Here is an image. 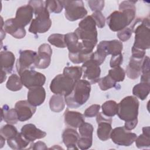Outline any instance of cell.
<instances>
[{"label":"cell","instance_id":"cell-1","mask_svg":"<svg viewBox=\"0 0 150 150\" xmlns=\"http://www.w3.org/2000/svg\"><path fill=\"white\" fill-rule=\"evenodd\" d=\"M135 1H122L119 5V11L111 13L107 18L110 29L113 32H119L128 26L135 18Z\"/></svg>","mask_w":150,"mask_h":150},{"label":"cell","instance_id":"cell-2","mask_svg":"<svg viewBox=\"0 0 150 150\" xmlns=\"http://www.w3.org/2000/svg\"><path fill=\"white\" fill-rule=\"evenodd\" d=\"M74 33L79 40H81L83 50L91 53L97 43L96 24L91 15L87 16L79 23V27Z\"/></svg>","mask_w":150,"mask_h":150},{"label":"cell","instance_id":"cell-3","mask_svg":"<svg viewBox=\"0 0 150 150\" xmlns=\"http://www.w3.org/2000/svg\"><path fill=\"white\" fill-rule=\"evenodd\" d=\"M29 4L32 6L36 16L30 23L29 31L33 34L43 33L48 31L52 25L49 12L46 9L43 1H30Z\"/></svg>","mask_w":150,"mask_h":150},{"label":"cell","instance_id":"cell-4","mask_svg":"<svg viewBox=\"0 0 150 150\" xmlns=\"http://www.w3.org/2000/svg\"><path fill=\"white\" fill-rule=\"evenodd\" d=\"M90 91V83L86 80H80L76 83L70 93L64 96L65 103L69 108H78L88 100Z\"/></svg>","mask_w":150,"mask_h":150},{"label":"cell","instance_id":"cell-5","mask_svg":"<svg viewBox=\"0 0 150 150\" xmlns=\"http://www.w3.org/2000/svg\"><path fill=\"white\" fill-rule=\"evenodd\" d=\"M139 103L135 96L124 97L118 104L117 114L118 117L125 121L138 119Z\"/></svg>","mask_w":150,"mask_h":150},{"label":"cell","instance_id":"cell-6","mask_svg":"<svg viewBox=\"0 0 150 150\" xmlns=\"http://www.w3.org/2000/svg\"><path fill=\"white\" fill-rule=\"evenodd\" d=\"M141 23L135 29V40L133 47L145 50L150 47L149 21L148 18L141 19Z\"/></svg>","mask_w":150,"mask_h":150},{"label":"cell","instance_id":"cell-7","mask_svg":"<svg viewBox=\"0 0 150 150\" xmlns=\"http://www.w3.org/2000/svg\"><path fill=\"white\" fill-rule=\"evenodd\" d=\"M76 83L70 77L60 74L57 75L52 80L50 89L54 94H60L64 97L73 90Z\"/></svg>","mask_w":150,"mask_h":150},{"label":"cell","instance_id":"cell-8","mask_svg":"<svg viewBox=\"0 0 150 150\" xmlns=\"http://www.w3.org/2000/svg\"><path fill=\"white\" fill-rule=\"evenodd\" d=\"M65 9V16L70 21L83 18L87 14L82 1H62Z\"/></svg>","mask_w":150,"mask_h":150},{"label":"cell","instance_id":"cell-9","mask_svg":"<svg viewBox=\"0 0 150 150\" xmlns=\"http://www.w3.org/2000/svg\"><path fill=\"white\" fill-rule=\"evenodd\" d=\"M19 76L23 85L28 89L43 86L46 81L45 76L33 69L25 70Z\"/></svg>","mask_w":150,"mask_h":150},{"label":"cell","instance_id":"cell-10","mask_svg":"<svg viewBox=\"0 0 150 150\" xmlns=\"http://www.w3.org/2000/svg\"><path fill=\"white\" fill-rule=\"evenodd\" d=\"M136 134L127 130L124 127H118L112 129L110 138L112 142L120 146H128L132 145L136 139Z\"/></svg>","mask_w":150,"mask_h":150},{"label":"cell","instance_id":"cell-11","mask_svg":"<svg viewBox=\"0 0 150 150\" xmlns=\"http://www.w3.org/2000/svg\"><path fill=\"white\" fill-rule=\"evenodd\" d=\"M38 53L33 50H20L19 57L17 60L16 67L18 73L21 74L26 69H33L35 67V63Z\"/></svg>","mask_w":150,"mask_h":150},{"label":"cell","instance_id":"cell-12","mask_svg":"<svg viewBox=\"0 0 150 150\" xmlns=\"http://www.w3.org/2000/svg\"><path fill=\"white\" fill-rule=\"evenodd\" d=\"M83 73V78L87 79L90 84L98 83L100 80L101 69L99 65L91 59L83 63L81 66Z\"/></svg>","mask_w":150,"mask_h":150},{"label":"cell","instance_id":"cell-13","mask_svg":"<svg viewBox=\"0 0 150 150\" xmlns=\"http://www.w3.org/2000/svg\"><path fill=\"white\" fill-rule=\"evenodd\" d=\"M96 117V121L98 124L97 137L101 141H107L110 138L112 131V118L103 115L102 112H98Z\"/></svg>","mask_w":150,"mask_h":150},{"label":"cell","instance_id":"cell-14","mask_svg":"<svg viewBox=\"0 0 150 150\" xmlns=\"http://www.w3.org/2000/svg\"><path fill=\"white\" fill-rule=\"evenodd\" d=\"M52 49L47 43L41 45L38 49V55L35 63V67L38 69H46L49 67L51 62Z\"/></svg>","mask_w":150,"mask_h":150},{"label":"cell","instance_id":"cell-15","mask_svg":"<svg viewBox=\"0 0 150 150\" xmlns=\"http://www.w3.org/2000/svg\"><path fill=\"white\" fill-rule=\"evenodd\" d=\"M33 13V9L30 5L22 6L18 8L13 21L18 26L25 28L31 21Z\"/></svg>","mask_w":150,"mask_h":150},{"label":"cell","instance_id":"cell-16","mask_svg":"<svg viewBox=\"0 0 150 150\" xmlns=\"http://www.w3.org/2000/svg\"><path fill=\"white\" fill-rule=\"evenodd\" d=\"M15 109L20 121H25L29 120L36 110V107L31 105L28 100H20L15 104Z\"/></svg>","mask_w":150,"mask_h":150},{"label":"cell","instance_id":"cell-17","mask_svg":"<svg viewBox=\"0 0 150 150\" xmlns=\"http://www.w3.org/2000/svg\"><path fill=\"white\" fill-rule=\"evenodd\" d=\"M21 133L29 142H33L36 139L43 138L46 135V133L45 131L38 129L32 124L24 125L21 128Z\"/></svg>","mask_w":150,"mask_h":150},{"label":"cell","instance_id":"cell-18","mask_svg":"<svg viewBox=\"0 0 150 150\" xmlns=\"http://www.w3.org/2000/svg\"><path fill=\"white\" fill-rule=\"evenodd\" d=\"M97 47L103 49L107 55L111 54L113 56L121 53L123 45L121 41L118 40H103L98 43Z\"/></svg>","mask_w":150,"mask_h":150},{"label":"cell","instance_id":"cell-19","mask_svg":"<svg viewBox=\"0 0 150 150\" xmlns=\"http://www.w3.org/2000/svg\"><path fill=\"white\" fill-rule=\"evenodd\" d=\"M46 91L43 86L29 89L27 95L28 101L33 106H39L45 101Z\"/></svg>","mask_w":150,"mask_h":150},{"label":"cell","instance_id":"cell-20","mask_svg":"<svg viewBox=\"0 0 150 150\" xmlns=\"http://www.w3.org/2000/svg\"><path fill=\"white\" fill-rule=\"evenodd\" d=\"M65 124L70 127L77 128L85 122L84 115L77 111H69L67 109L64 114Z\"/></svg>","mask_w":150,"mask_h":150},{"label":"cell","instance_id":"cell-21","mask_svg":"<svg viewBox=\"0 0 150 150\" xmlns=\"http://www.w3.org/2000/svg\"><path fill=\"white\" fill-rule=\"evenodd\" d=\"M79 138L76 130L70 128L65 129L62 134L63 142L67 149H77V143Z\"/></svg>","mask_w":150,"mask_h":150},{"label":"cell","instance_id":"cell-22","mask_svg":"<svg viewBox=\"0 0 150 150\" xmlns=\"http://www.w3.org/2000/svg\"><path fill=\"white\" fill-rule=\"evenodd\" d=\"M144 59H137L131 57L129 62L126 67V74L128 78L135 80L141 74Z\"/></svg>","mask_w":150,"mask_h":150},{"label":"cell","instance_id":"cell-23","mask_svg":"<svg viewBox=\"0 0 150 150\" xmlns=\"http://www.w3.org/2000/svg\"><path fill=\"white\" fill-rule=\"evenodd\" d=\"M4 30L16 39H22L26 35L24 28L18 26L14 22L13 18L7 19L4 22Z\"/></svg>","mask_w":150,"mask_h":150},{"label":"cell","instance_id":"cell-24","mask_svg":"<svg viewBox=\"0 0 150 150\" xmlns=\"http://www.w3.org/2000/svg\"><path fill=\"white\" fill-rule=\"evenodd\" d=\"M64 41L69 50V53H77L81 52L83 49L81 42H79V39L74 32L64 35Z\"/></svg>","mask_w":150,"mask_h":150},{"label":"cell","instance_id":"cell-25","mask_svg":"<svg viewBox=\"0 0 150 150\" xmlns=\"http://www.w3.org/2000/svg\"><path fill=\"white\" fill-rule=\"evenodd\" d=\"M1 70L10 73L13 67L15 57L13 53L10 51H1L0 53Z\"/></svg>","mask_w":150,"mask_h":150},{"label":"cell","instance_id":"cell-26","mask_svg":"<svg viewBox=\"0 0 150 150\" xmlns=\"http://www.w3.org/2000/svg\"><path fill=\"white\" fill-rule=\"evenodd\" d=\"M9 124H16L18 121V114L15 108H9L7 105H4L1 108V121Z\"/></svg>","mask_w":150,"mask_h":150},{"label":"cell","instance_id":"cell-27","mask_svg":"<svg viewBox=\"0 0 150 150\" xmlns=\"http://www.w3.org/2000/svg\"><path fill=\"white\" fill-rule=\"evenodd\" d=\"M29 141L26 140L21 134L18 132L15 137L7 139V143L10 148L13 149H22L25 148L29 144Z\"/></svg>","mask_w":150,"mask_h":150},{"label":"cell","instance_id":"cell-28","mask_svg":"<svg viewBox=\"0 0 150 150\" xmlns=\"http://www.w3.org/2000/svg\"><path fill=\"white\" fill-rule=\"evenodd\" d=\"M150 129L149 127H144L142 128V134L137 137L135 145L139 149L149 148L150 146Z\"/></svg>","mask_w":150,"mask_h":150},{"label":"cell","instance_id":"cell-29","mask_svg":"<svg viewBox=\"0 0 150 150\" xmlns=\"http://www.w3.org/2000/svg\"><path fill=\"white\" fill-rule=\"evenodd\" d=\"M150 91L149 83H142L136 84L132 89V94L141 100H145L148 96Z\"/></svg>","mask_w":150,"mask_h":150},{"label":"cell","instance_id":"cell-30","mask_svg":"<svg viewBox=\"0 0 150 150\" xmlns=\"http://www.w3.org/2000/svg\"><path fill=\"white\" fill-rule=\"evenodd\" d=\"M50 109L55 112L62 111L65 107V100L63 96L60 94L53 95L49 101Z\"/></svg>","mask_w":150,"mask_h":150},{"label":"cell","instance_id":"cell-31","mask_svg":"<svg viewBox=\"0 0 150 150\" xmlns=\"http://www.w3.org/2000/svg\"><path fill=\"white\" fill-rule=\"evenodd\" d=\"M101 108L103 114L106 117H112L117 114L118 104L114 100H108L103 104Z\"/></svg>","mask_w":150,"mask_h":150},{"label":"cell","instance_id":"cell-32","mask_svg":"<svg viewBox=\"0 0 150 150\" xmlns=\"http://www.w3.org/2000/svg\"><path fill=\"white\" fill-rule=\"evenodd\" d=\"M23 86L21 79L19 76L16 74L11 75L6 82V88L12 91H16L20 90Z\"/></svg>","mask_w":150,"mask_h":150},{"label":"cell","instance_id":"cell-33","mask_svg":"<svg viewBox=\"0 0 150 150\" xmlns=\"http://www.w3.org/2000/svg\"><path fill=\"white\" fill-rule=\"evenodd\" d=\"M82 73L83 71L81 67L79 66L66 67L64 68L63 72L64 75L70 77L75 82H77L80 80Z\"/></svg>","mask_w":150,"mask_h":150},{"label":"cell","instance_id":"cell-34","mask_svg":"<svg viewBox=\"0 0 150 150\" xmlns=\"http://www.w3.org/2000/svg\"><path fill=\"white\" fill-rule=\"evenodd\" d=\"M141 19L138 18L133 23V25H132L130 27H127L124 28V29L119 31L117 33V37L121 42H125L128 40L130 37L132 35V33L134 31V26L138 22L141 21Z\"/></svg>","mask_w":150,"mask_h":150},{"label":"cell","instance_id":"cell-35","mask_svg":"<svg viewBox=\"0 0 150 150\" xmlns=\"http://www.w3.org/2000/svg\"><path fill=\"white\" fill-rule=\"evenodd\" d=\"M47 40L51 45L57 47L64 48L66 47L64 41V35L59 33L52 34L49 36Z\"/></svg>","mask_w":150,"mask_h":150},{"label":"cell","instance_id":"cell-36","mask_svg":"<svg viewBox=\"0 0 150 150\" xmlns=\"http://www.w3.org/2000/svg\"><path fill=\"white\" fill-rule=\"evenodd\" d=\"M18 133L17 129L12 124H8L2 126L0 129V135L6 140L15 137Z\"/></svg>","mask_w":150,"mask_h":150},{"label":"cell","instance_id":"cell-37","mask_svg":"<svg viewBox=\"0 0 150 150\" xmlns=\"http://www.w3.org/2000/svg\"><path fill=\"white\" fill-rule=\"evenodd\" d=\"M45 5L49 13H59L62 11L63 8L62 1L47 0L45 1Z\"/></svg>","mask_w":150,"mask_h":150},{"label":"cell","instance_id":"cell-38","mask_svg":"<svg viewBox=\"0 0 150 150\" xmlns=\"http://www.w3.org/2000/svg\"><path fill=\"white\" fill-rule=\"evenodd\" d=\"M141 82L149 83L150 74H149V58L148 56H145L142 62L141 69Z\"/></svg>","mask_w":150,"mask_h":150},{"label":"cell","instance_id":"cell-39","mask_svg":"<svg viewBox=\"0 0 150 150\" xmlns=\"http://www.w3.org/2000/svg\"><path fill=\"white\" fill-rule=\"evenodd\" d=\"M108 75L117 83L122 81L124 80L125 73L122 68L118 66L110 69L108 71Z\"/></svg>","mask_w":150,"mask_h":150},{"label":"cell","instance_id":"cell-40","mask_svg":"<svg viewBox=\"0 0 150 150\" xmlns=\"http://www.w3.org/2000/svg\"><path fill=\"white\" fill-rule=\"evenodd\" d=\"M98 83L100 89L103 91H105L111 88L114 87L117 83L108 74L101 79H100Z\"/></svg>","mask_w":150,"mask_h":150},{"label":"cell","instance_id":"cell-41","mask_svg":"<svg viewBox=\"0 0 150 150\" xmlns=\"http://www.w3.org/2000/svg\"><path fill=\"white\" fill-rule=\"evenodd\" d=\"M93 130L94 128L93 125L90 123L85 122L81 124L79 128L80 137L83 138H93Z\"/></svg>","mask_w":150,"mask_h":150},{"label":"cell","instance_id":"cell-42","mask_svg":"<svg viewBox=\"0 0 150 150\" xmlns=\"http://www.w3.org/2000/svg\"><path fill=\"white\" fill-rule=\"evenodd\" d=\"M94 20L96 26L99 28H103L105 24V18L101 11H95L91 15Z\"/></svg>","mask_w":150,"mask_h":150},{"label":"cell","instance_id":"cell-43","mask_svg":"<svg viewBox=\"0 0 150 150\" xmlns=\"http://www.w3.org/2000/svg\"><path fill=\"white\" fill-rule=\"evenodd\" d=\"M93 144V138H83L80 137L79 138L77 145L78 146V148L84 150V149H87L90 148Z\"/></svg>","mask_w":150,"mask_h":150},{"label":"cell","instance_id":"cell-44","mask_svg":"<svg viewBox=\"0 0 150 150\" xmlns=\"http://www.w3.org/2000/svg\"><path fill=\"white\" fill-rule=\"evenodd\" d=\"M100 105L98 104H93L88 107L84 111V115L86 117L91 118L96 116L99 112Z\"/></svg>","mask_w":150,"mask_h":150},{"label":"cell","instance_id":"cell-45","mask_svg":"<svg viewBox=\"0 0 150 150\" xmlns=\"http://www.w3.org/2000/svg\"><path fill=\"white\" fill-rule=\"evenodd\" d=\"M89 7L92 11H101L104 6V1H88Z\"/></svg>","mask_w":150,"mask_h":150},{"label":"cell","instance_id":"cell-46","mask_svg":"<svg viewBox=\"0 0 150 150\" xmlns=\"http://www.w3.org/2000/svg\"><path fill=\"white\" fill-rule=\"evenodd\" d=\"M122 61H123V56L122 53L113 55L111 57L110 63V67L111 68H114L115 67L120 66L122 64Z\"/></svg>","mask_w":150,"mask_h":150},{"label":"cell","instance_id":"cell-47","mask_svg":"<svg viewBox=\"0 0 150 150\" xmlns=\"http://www.w3.org/2000/svg\"><path fill=\"white\" fill-rule=\"evenodd\" d=\"M145 50L132 47V57L137 59H144L145 56Z\"/></svg>","mask_w":150,"mask_h":150},{"label":"cell","instance_id":"cell-48","mask_svg":"<svg viewBox=\"0 0 150 150\" xmlns=\"http://www.w3.org/2000/svg\"><path fill=\"white\" fill-rule=\"evenodd\" d=\"M29 149H47V147L46 144L42 141H38L34 144H32Z\"/></svg>","mask_w":150,"mask_h":150},{"label":"cell","instance_id":"cell-49","mask_svg":"<svg viewBox=\"0 0 150 150\" xmlns=\"http://www.w3.org/2000/svg\"><path fill=\"white\" fill-rule=\"evenodd\" d=\"M138 124V119L125 121L124 124V128L128 131H131L135 128Z\"/></svg>","mask_w":150,"mask_h":150},{"label":"cell","instance_id":"cell-50","mask_svg":"<svg viewBox=\"0 0 150 150\" xmlns=\"http://www.w3.org/2000/svg\"><path fill=\"white\" fill-rule=\"evenodd\" d=\"M6 73L1 70V83H2L5 80H6Z\"/></svg>","mask_w":150,"mask_h":150},{"label":"cell","instance_id":"cell-51","mask_svg":"<svg viewBox=\"0 0 150 150\" xmlns=\"http://www.w3.org/2000/svg\"><path fill=\"white\" fill-rule=\"evenodd\" d=\"M0 138H1V148H2L5 144V139L1 135H0Z\"/></svg>","mask_w":150,"mask_h":150}]
</instances>
